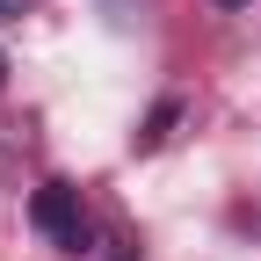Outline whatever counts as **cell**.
Wrapping results in <instances>:
<instances>
[{
  "instance_id": "5",
  "label": "cell",
  "mask_w": 261,
  "mask_h": 261,
  "mask_svg": "<svg viewBox=\"0 0 261 261\" xmlns=\"http://www.w3.org/2000/svg\"><path fill=\"white\" fill-rule=\"evenodd\" d=\"M0 80H8V58H0Z\"/></svg>"
},
{
  "instance_id": "4",
  "label": "cell",
  "mask_w": 261,
  "mask_h": 261,
  "mask_svg": "<svg viewBox=\"0 0 261 261\" xmlns=\"http://www.w3.org/2000/svg\"><path fill=\"white\" fill-rule=\"evenodd\" d=\"M218 8H247V0H218Z\"/></svg>"
},
{
  "instance_id": "3",
  "label": "cell",
  "mask_w": 261,
  "mask_h": 261,
  "mask_svg": "<svg viewBox=\"0 0 261 261\" xmlns=\"http://www.w3.org/2000/svg\"><path fill=\"white\" fill-rule=\"evenodd\" d=\"M0 15H8V22H22V15H37V8H29V0H0Z\"/></svg>"
},
{
  "instance_id": "1",
  "label": "cell",
  "mask_w": 261,
  "mask_h": 261,
  "mask_svg": "<svg viewBox=\"0 0 261 261\" xmlns=\"http://www.w3.org/2000/svg\"><path fill=\"white\" fill-rule=\"evenodd\" d=\"M29 218L44 225V240H51L58 254H87V211H80V189L44 181V189H37V203H29Z\"/></svg>"
},
{
  "instance_id": "2",
  "label": "cell",
  "mask_w": 261,
  "mask_h": 261,
  "mask_svg": "<svg viewBox=\"0 0 261 261\" xmlns=\"http://www.w3.org/2000/svg\"><path fill=\"white\" fill-rule=\"evenodd\" d=\"M167 123H174V102H160V109H152V123L138 130V145H160V138H167Z\"/></svg>"
}]
</instances>
